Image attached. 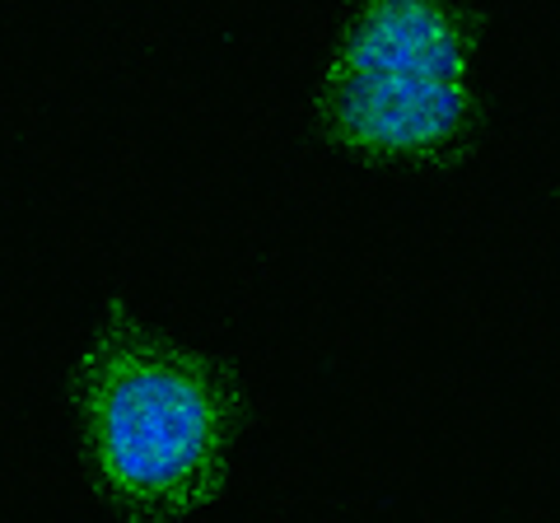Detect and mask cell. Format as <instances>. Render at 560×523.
Listing matches in <instances>:
<instances>
[{
	"label": "cell",
	"instance_id": "cell-1",
	"mask_svg": "<svg viewBox=\"0 0 560 523\" xmlns=\"http://www.w3.org/2000/svg\"><path fill=\"white\" fill-rule=\"evenodd\" d=\"M80 416L98 481L121 510L178 519L220 496L230 388L210 360L150 337L117 304L84 351Z\"/></svg>",
	"mask_w": 560,
	"mask_h": 523
},
{
	"label": "cell",
	"instance_id": "cell-2",
	"mask_svg": "<svg viewBox=\"0 0 560 523\" xmlns=\"http://www.w3.org/2000/svg\"><path fill=\"white\" fill-rule=\"evenodd\" d=\"M467 80L425 75H327L331 131L360 154H425L448 146L467 121Z\"/></svg>",
	"mask_w": 560,
	"mask_h": 523
},
{
	"label": "cell",
	"instance_id": "cell-3",
	"mask_svg": "<svg viewBox=\"0 0 560 523\" xmlns=\"http://www.w3.org/2000/svg\"><path fill=\"white\" fill-rule=\"evenodd\" d=\"M337 71L467 80V38L440 0H370L346 33Z\"/></svg>",
	"mask_w": 560,
	"mask_h": 523
}]
</instances>
